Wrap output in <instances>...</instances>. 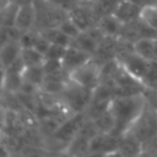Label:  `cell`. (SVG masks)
<instances>
[{"label": "cell", "instance_id": "obj_18", "mask_svg": "<svg viewBox=\"0 0 157 157\" xmlns=\"http://www.w3.org/2000/svg\"><path fill=\"white\" fill-rule=\"evenodd\" d=\"M21 58L23 60V62L25 63L26 67L39 65V64H42L45 61L44 55H42L41 52L35 50L33 47L23 48L21 52Z\"/></svg>", "mask_w": 157, "mask_h": 157}, {"label": "cell", "instance_id": "obj_17", "mask_svg": "<svg viewBox=\"0 0 157 157\" xmlns=\"http://www.w3.org/2000/svg\"><path fill=\"white\" fill-rule=\"evenodd\" d=\"M45 76H46V74L43 67V63L39 64V65L26 67L23 74L24 80L29 81V82L35 85L36 87H39V86L41 87L44 79H45Z\"/></svg>", "mask_w": 157, "mask_h": 157}, {"label": "cell", "instance_id": "obj_2", "mask_svg": "<svg viewBox=\"0 0 157 157\" xmlns=\"http://www.w3.org/2000/svg\"><path fill=\"white\" fill-rule=\"evenodd\" d=\"M36 9V31L59 27L65 19L68 18V13L57 8L48 0H34Z\"/></svg>", "mask_w": 157, "mask_h": 157}, {"label": "cell", "instance_id": "obj_23", "mask_svg": "<svg viewBox=\"0 0 157 157\" xmlns=\"http://www.w3.org/2000/svg\"><path fill=\"white\" fill-rule=\"evenodd\" d=\"M58 28L64 33V34H66L70 39H72V40L75 39V37H76L77 35H79V33L81 32L80 29L77 27L76 24H75L70 17H68L67 19H65Z\"/></svg>", "mask_w": 157, "mask_h": 157}, {"label": "cell", "instance_id": "obj_27", "mask_svg": "<svg viewBox=\"0 0 157 157\" xmlns=\"http://www.w3.org/2000/svg\"><path fill=\"white\" fill-rule=\"evenodd\" d=\"M49 46H50L49 42H48L47 40H46L43 35H41V33H40L39 37H37L36 42H35L34 46H33V48H34L35 50H37L39 52H41L42 55H44V57H45V54L47 52Z\"/></svg>", "mask_w": 157, "mask_h": 157}, {"label": "cell", "instance_id": "obj_13", "mask_svg": "<svg viewBox=\"0 0 157 157\" xmlns=\"http://www.w3.org/2000/svg\"><path fill=\"white\" fill-rule=\"evenodd\" d=\"M23 47L19 42H10L0 47V63L4 68L10 66L15 60L21 57Z\"/></svg>", "mask_w": 157, "mask_h": 157}, {"label": "cell", "instance_id": "obj_12", "mask_svg": "<svg viewBox=\"0 0 157 157\" xmlns=\"http://www.w3.org/2000/svg\"><path fill=\"white\" fill-rule=\"evenodd\" d=\"M124 24L120 21L113 14L105 15L101 17L97 23V27L101 29V31L105 34V36H120V33L122 31V28Z\"/></svg>", "mask_w": 157, "mask_h": 157}, {"label": "cell", "instance_id": "obj_6", "mask_svg": "<svg viewBox=\"0 0 157 157\" xmlns=\"http://www.w3.org/2000/svg\"><path fill=\"white\" fill-rule=\"evenodd\" d=\"M116 59L120 62L121 66L130 76L136 78L140 82L142 81L143 77L149 68L150 62H151L150 60H147V59L138 56L134 50L120 55Z\"/></svg>", "mask_w": 157, "mask_h": 157}, {"label": "cell", "instance_id": "obj_28", "mask_svg": "<svg viewBox=\"0 0 157 157\" xmlns=\"http://www.w3.org/2000/svg\"><path fill=\"white\" fill-rule=\"evenodd\" d=\"M155 60H157V37L155 39Z\"/></svg>", "mask_w": 157, "mask_h": 157}, {"label": "cell", "instance_id": "obj_4", "mask_svg": "<svg viewBox=\"0 0 157 157\" xmlns=\"http://www.w3.org/2000/svg\"><path fill=\"white\" fill-rule=\"evenodd\" d=\"M101 65L93 58L70 74V79L88 89L95 90L101 83Z\"/></svg>", "mask_w": 157, "mask_h": 157}, {"label": "cell", "instance_id": "obj_5", "mask_svg": "<svg viewBox=\"0 0 157 157\" xmlns=\"http://www.w3.org/2000/svg\"><path fill=\"white\" fill-rule=\"evenodd\" d=\"M62 92L70 108L77 112H81L91 104L94 90L82 87L70 79Z\"/></svg>", "mask_w": 157, "mask_h": 157}, {"label": "cell", "instance_id": "obj_29", "mask_svg": "<svg viewBox=\"0 0 157 157\" xmlns=\"http://www.w3.org/2000/svg\"><path fill=\"white\" fill-rule=\"evenodd\" d=\"M152 3H154V4H156V6H157V0H153V2H152Z\"/></svg>", "mask_w": 157, "mask_h": 157}, {"label": "cell", "instance_id": "obj_3", "mask_svg": "<svg viewBox=\"0 0 157 157\" xmlns=\"http://www.w3.org/2000/svg\"><path fill=\"white\" fill-rule=\"evenodd\" d=\"M127 132L145 144L157 136V110L147 105Z\"/></svg>", "mask_w": 157, "mask_h": 157}, {"label": "cell", "instance_id": "obj_9", "mask_svg": "<svg viewBox=\"0 0 157 157\" xmlns=\"http://www.w3.org/2000/svg\"><path fill=\"white\" fill-rule=\"evenodd\" d=\"M141 9L142 6L132 0H120L113 15L123 24H128L140 18Z\"/></svg>", "mask_w": 157, "mask_h": 157}, {"label": "cell", "instance_id": "obj_24", "mask_svg": "<svg viewBox=\"0 0 157 157\" xmlns=\"http://www.w3.org/2000/svg\"><path fill=\"white\" fill-rule=\"evenodd\" d=\"M40 35L39 31L35 30H28V31H24L21 34V39H19V44L23 48H30L33 47L36 42L37 37Z\"/></svg>", "mask_w": 157, "mask_h": 157}, {"label": "cell", "instance_id": "obj_11", "mask_svg": "<svg viewBox=\"0 0 157 157\" xmlns=\"http://www.w3.org/2000/svg\"><path fill=\"white\" fill-rule=\"evenodd\" d=\"M117 152L121 157H138L143 152V144L132 134L126 132L121 138Z\"/></svg>", "mask_w": 157, "mask_h": 157}, {"label": "cell", "instance_id": "obj_22", "mask_svg": "<svg viewBox=\"0 0 157 157\" xmlns=\"http://www.w3.org/2000/svg\"><path fill=\"white\" fill-rule=\"evenodd\" d=\"M141 83L144 86L145 89H157V60H151L149 68H147Z\"/></svg>", "mask_w": 157, "mask_h": 157}, {"label": "cell", "instance_id": "obj_16", "mask_svg": "<svg viewBox=\"0 0 157 157\" xmlns=\"http://www.w3.org/2000/svg\"><path fill=\"white\" fill-rule=\"evenodd\" d=\"M41 35H43L50 44H58V45H62L65 47H68L71 45V41L72 39L67 36L66 34L61 31L58 27L56 28H49V29H45L39 31Z\"/></svg>", "mask_w": 157, "mask_h": 157}, {"label": "cell", "instance_id": "obj_21", "mask_svg": "<svg viewBox=\"0 0 157 157\" xmlns=\"http://www.w3.org/2000/svg\"><path fill=\"white\" fill-rule=\"evenodd\" d=\"M24 31L16 27H3L0 26V47L10 42H19Z\"/></svg>", "mask_w": 157, "mask_h": 157}, {"label": "cell", "instance_id": "obj_15", "mask_svg": "<svg viewBox=\"0 0 157 157\" xmlns=\"http://www.w3.org/2000/svg\"><path fill=\"white\" fill-rule=\"evenodd\" d=\"M19 4L9 0L6 4L0 6V26L3 27H15Z\"/></svg>", "mask_w": 157, "mask_h": 157}, {"label": "cell", "instance_id": "obj_1", "mask_svg": "<svg viewBox=\"0 0 157 157\" xmlns=\"http://www.w3.org/2000/svg\"><path fill=\"white\" fill-rule=\"evenodd\" d=\"M147 106L143 93L130 96H116L111 99L109 110L114 118V128L112 134L125 135Z\"/></svg>", "mask_w": 157, "mask_h": 157}, {"label": "cell", "instance_id": "obj_26", "mask_svg": "<svg viewBox=\"0 0 157 157\" xmlns=\"http://www.w3.org/2000/svg\"><path fill=\"white\" fill-rule=\"evenodd\" d=\"M48 1L54 4V6H56L57 8L70 13L76 6H78L79 4L87 1V0H48Z\"/></svg>", "mask_w": 157, "mask_h": 157}, {"label": "cell", "instance_id": "obj_10", "mask_svg": "<svg viewBox=\"0 0 157 157\" xmlns=\"http://www.w3.org/2000/svg\"><path fill=\"white\" fill-rule=\"evenodd\" d=\"M35 23H36V9L34 1L19 6L15 27L21 31H28L34 29Z\"/></svg>", "mask_w": 157, "mask_h": 157}, {"label": "cell", "instance_id": "obj_19", "mask_svg": "<svg viewBox=\"0 0 157 157\" xmlns=\"http://www.w3.org/2000/svg\"><path fill=\"white\" fill-rule=\"evenodd\" d=\"M92 121L94 122L98 132H111L114 128V124H116L114 118L109 109Z\"/></svg>", "mask_w": 157, "mask_h": 157}, {"label": "cell", "instance_id": "obj_8", "mask_svg": "<svg viewBox=\"0 0 157 157\" xmlns=\"http://www.w3.org/2000/svg\"><path fill=\"white\" fill-rule=\"evenodd\" d=\"M91 59L92 55L89 52H83V50H80L76 47H73V46H68L62 59V65L64 71L71 74L73 71L77 70Z\"/></svg>", "mask_w": 157, "mask_h": 157}, {"label": "cell", "instance_id": "obj_7", "mask_svg": "<svg viewBox=\"0 0 157 157\" xmlns=\"http://www.w3.org/2000/svg\"><path fill=\"white\" fill-rule=\"evenodd\" d=\"M68 17L76 24L80 31H86L97 26L99 17L95 13L92 3L87 0L68 13Z\"/></svg>", "mask_w": 157, "mask_h": 157}, {"label": "cell", "instance_id": "obj_25", "mask_svg": "<svg viewBox=\"0 0 157 157\" xmlns=\"http://www.w3.org/2000/svg\"><path fill=\"white\" fill-rule=\"evenodd\" d=\"M67 47L58 44H50L47 52L45 54V59H52V60H61L62 61L64 55L66 52Z\"/></svg>", "mask_w": 157, "mask_h": 157}, {"label": "cell", "instance_id": "obj_20", "mask_svg": "<svg viewBox=\"0 0 157 157\" xmlns=\"http://www.w3.org/2000/svg\"><path fill=\"white\" fill-rule=\"evenodd\" d=\"M140 18L152 29L157 32V6L154 3H147L142 6Z\"/></svg>", "mask_w": 157, "mask_h": 157}, {"label": "cell", "instance_id": "obj_14", "mask_svg": "<svg viewBox=\"0 0 157 157\" xmlns=\"http://www.w3.org/2000/svg\"><path fill=\"white\" fill-rule=\"evenodd\" d=\"M155 39L156 37H141L132 43V49L138 56L147 60H155Z\"/></svg>", "mask_w": 157, "mask_h": 157}]
</instances>
